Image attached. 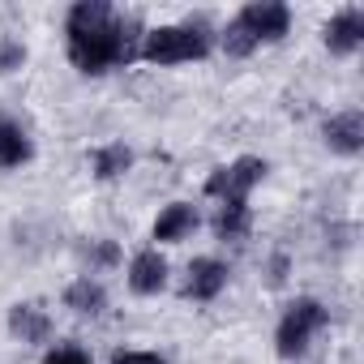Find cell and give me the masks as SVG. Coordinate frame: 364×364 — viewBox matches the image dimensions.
<instances>
[{
  "instance_id": "obj_1",
  "label": "cell",
  "mask_w": 364,
  "mask_h": 364,
  "mask_svg": "<svg viewBox=\"0 0 364 364\" xmlns=\"http://www.w3.org/2000/svg\"><path fill=\"white\" fill-rule=\"evenodd\" d=\"M65 35H69V60L90 77L120 69L137 56V22L107 0H77L69 9Z\"/></svg>"
},
{
  "instance_id": "obj_2",
  "label": "cell",
  "mask_w": 364,
  "mask_h": 364,
  "mask_svg": "<svg viewBox=\"0 0 364 364\" xmlns=\"http://www.w3.org/2000/svg\"><path fill=\"white\" fill-rule=\"evenodd\" d=\"M291 31V9L279 0H253L236 14V22H228L223 31V52L228 56H249L262 43H279Z\"/></svg>"
},
{
  "instance_id": "obj_3",
  "label": "cell",
  "mask_w": 364,
  "mask_h": 364,
  "mask_svg": "<svg viewBox=\"0 0 364 364\" xmlns=\"http://www.w3.org/2000/svg\"><path fill=\"white\" fill-rule=\"evenodd\" d=\"M137 56L150 60V65L202 60V56H210V31H206V26H193V22H189V26H159V31H146Z\"/></svg>"
},
{
  "instance_id": "obj_4",
  "label": "cell",
  "mask_w": 364,
  "mask_h": 364,
  "mask_svg": "<svg viewBox=\"0 0 364 364\" xmlns=\"http://www.w3.org/2000/svg\"><path fill=\"white\" fill-rule=\"evenodd\" d=\"M326 321H330V313H326V304L321 300H313V296H304V300H296L287 313H283V321H279V334H274V343H279V355H300L309 343H313V334L317 330H326Z\"/></svg>"
},
{
  "instance_id": "obj_5",
  "label": "cell",
  "mask_w": 364,
  "mask_h": 364,
  "mask_svg": "<svg viewBox=\"0 0 364 364\" xmlns=\"http://www.w3.org/2000/svg\"><path fill=\"white\" fill-rule=\"evenodd\" d=\"M266 171H270L266 159H257V154H240L236 163L219 167V171L206 180V193L219 198V202H249V189L262 185V176H266Z\"/></svg>"
},
{
  "instance_id": "obj_6",
  "label": "cell",
  "mask_w": 364,
  "mask_h": 364,
  "mask_svg": "<svg viewBox=\"0 0 364 364\" xmlns=\"http://www.w3.org/2000/svg\"><path fill=\"white\" fill-rule=\"evenodd\" d=\"M223 287H228V266L219 257H198V262H189V274H185L180 291L189 300H215Z\"/></svg>"
},
{
  "instance_id": "obj_7",
  "label": "cell",
  "mask_w": 364,
  "mask_h": 364,
  "mask_svg": "<svg viewBox=\"0 0 364 364\" xmlns=\"http://www.w3.org/2000/svg\"><path fill=\"white\" fill-rule=\"evenodd\" d=\"M326 48H330V56H351L360 43H364V14L360 9H343V14H334L330 22H326Z\"/></svg>"
},
{
  "instance_id": "obj_8",
  "label": "cell",
  "mask_w": 364,
  "mask_h": 364,
  "mask_svg": "<svg viewBox=\"0 0 364 364\" xmlns=\"http://www.w3.org/2000/svg\"><path fill=\"white\" fill-rule=\"evenodd\" d=\"M129 287L137 296H154L167 287V257L159 249H141L133 262H129Z\"/></svg>"
},
{
  "instance_id": "obj_9",
  "label": "cell",
  "mask_w": 364,
  "mask_h": 364,
  "mask_svg": "<svg viewBox=\"0 0 364 364\" xmlns=\"http://www.w3.org/2000/svg\"><path fill=\"white\" fill-rule=\"evenodd\" d=\"M326 146L334 154H360L364 150V116L360 112H338L326 120Z\"/></svg>"
},
{
  "instance_id": "obj_10",
  "label": "cell",
  "mask_w": 364,
  "mask_h": 364,
  "mask_svg": "<svg viewBox=\"0 0 364 364\" xmlns=\"http://www.w3.org/2000/svg\"><path fill=\"white\" fill-rule=\"evenodd\" d=\"M198 232V210L189 206V202H171L159 219H154V240H163V245H176V240H185V236H193Z\"/></svg>"
},
{
  "instance_id": "obj_11",
  "label": "cell",
  "mask_w": 364,
  "mask_h": 364,
  "mask_svg": "<svg viewBox=\"0 0 364 364\" xmlns=\"http://www.w3.org/2000/svg\"><path fill=\"white\" fill-rule=\"evenodd\" d=\"M9 330H14L22 343H43L48 330H52V321H48V313H43L39 304H18V309L9 313Z\"/></svg>"
},
{
  "instance_id": "obj_12",
  "label": "cell",
  "mask_w": 364,
  "mask_h": 364,
  "mask_svg": "<svg viewBox=\"0 0 364 364\" xmlns=\"http://www.w3.org/2000/svg\"><path fill=\"white\" fill-rule=\"evenodd\" d=\"M65 304L73 309V313H86V317H99L103 309H107V291H103V283H95L90 274L86 279H77L69 291H65Z\"/></svg>"
},
{
  "instance_id": "obj_13",
  "label": "cell",
  "mask_w": 364,
  "mask_h": 364,
  "mask_svg": "<svg viewBox=\"0 0 364 364\" xmlns=\"http://www.w3.org/2000/svg\"><path fill=\"white\" fill-rule=\"evenodd\" d=\"M90 163H95V176L99 180H116V176H124L133 167V150L124 141H107V146H99L90 154Z\"/></svg>"
},
{
  "instance_id": "obj_14",
  "label": "cell",
  "mask_w": 364,
  "mask_h": 364,
  "mask_svg": "<svg viewBox=\"0 0 364 364\" xmlns=\"http://www.w3.org/2000/svg\"><path fill=\"white\" fill-rule=\"evenodd\" d=\"M253 215H249V202H223L219 215H215V236L219 240H240L249 232Z\"/></svg>"
},
{
  "instance_id": "obj_15",
  "label": "cell",
  "mask_w": 364,
  "mask_h": 364,
  "mask_svg": "<svg viewBox=\"0 0 364 364\" xmlns=\"http://www.w3.org/2000/svg\"><path fill=\"white\" fill-rule=\"evenodd\" d=\"M31 159V137L0 116V167H22Z\"/></svg>"
},
{
  "instance_id": "obj_16",
  "label": "cell",
  "mask_w": 364,
  "mask_h": 364,
  "mask_svg": "<svg viewBox=\"0 0 364 364\" xmlns=\"http://www.w3.org/2000/svg\"><path fill=\"white\" fill-rule=\"evenodd\" d=\"M22 60H26V48H22L18 39H0V73L22 69Z\"/></svg>"
},
{
  "instance_id": "obj_17",
  "label": "cell",
  "mask_w": 364,
  "mask_h": 364,
  "mask_svg": "<svg viewBox=\"0 0 364 364\" xmlns=\"http://www.w3.org/2000/svg\"><path fill=\"white\" fill-rule=\"evenodd\" d=\"M43 364H90V355L82 347H56V351L43 355Z\"/></svg>"
},
{
  "instance_id": "obj_18",
  "label": "cell",
  "mask_w": 364,
  "mask_h": 364,
  "mask_svg": "<svg viewBox=\"0 0 364 364\" xmlns=\"http://www.w3.org/2000/svg\"><path fill=\"white\" fill-rule=\"evenodd\" d=\"M112 364H167V360L154 355V351H116Z\"/></svg>"
}]
</instances>
